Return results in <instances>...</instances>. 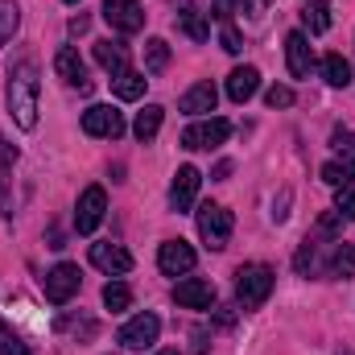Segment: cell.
Here are the masks:
<instances>
[{
    "instance_id": "18",
    "label": "cell",
    "mask_w": 355,
    "mask_h": 355,
    "mask_svg": "<svg viewBox=\"0 0 355 355\" xmlns=\"http://www.w3.org/2000/svg\"><path fill=\"white\" fill-rule=\"evenodd\" d=\"M215 103H219V91H215V83H194V87L182 95V112L186 116H202V112H215Z\"/></svg>"
},
{
    "instance_id": "22",
    "label": "cell",
    "mask_w": 355,
    "mask_h": 355,
    "mask_svg": "<svg viewBox=\"0 0 355 355\" xmlns=\"http://www.w3.org/2000/svg\"><path fill=\"white\" fill-rule=\"evenodd\" d=\"M318 67H322V79H327L331 87H347V83H352V62H347L343 54H327Z\"/></svg>"
},
{
    "instance_id": "33",
    "label": "cell",
    "mask_w": 355,
    "mask_h": 355,
    "mask_svg": "<svg viewBox=\"0 0 355 355\" xmlns=\"http://www.w3.org/2000/svg\"><path fill=\"white\" fill-rule=\"evenodd\" d=\"M219 42H223V50H227V54H240V50H244V42H240V33L232 29V21H223V29H219Z\"/></svg>"
},
{
    "instance_id": "7",
    "label": "cell",
    "mask_w": 355,
    "mask_h": 355,
    "mask_svg": "<svg viewBox=\"0 0 355 355\" xmlns=\"http://www.w3.org/2000/svg\"><path fill=\"white\" fill-rule=\"evenodd\" d=\"M103 211H107L103 186H87V190L79 194V207H75V232H79V236H91V232L103 223Z\"/></svg>"
},
{
    "instance_id": "3",
    "label": "cell",
    "mask_w": 355,
    "mask_h": 355,
    "mask_svg": "<svg viewBox=\"0 0 355 355\" xmlns=\"http://www.w3.org/2000/svg\"><path fill=\"white\" fill-rule=\"evenodd\" d=\"M232 227H236V219H232L227 207H219V202H202V207H198V236H202L207 248H215V252L227 248Z\"/></svg>"
},
{
    "instance_id": "27",
    "label": "cell",
    "mask_w": 355,
    "mask_h": 355,
    "mask_svg": "<svg viewBox=\"0 0 355 355\" xmlns=\"http://www.w3.org/2000/svg\"><path fill=\"white\" fill-rule=\"evenodd\" d=\"M331 272H335V277H355V244L339 240V248H335V257H331Z\"/></svg>"
},
{
    "instance_id": "34",
    "label": "cell",
    "mask_w": 355,
    "mask_h": 355,
    "mask_svg": "<svg viewBox=\"0 0 355 355\" xmlns=\"http://www.w3.org/2000/svg\"><path fill=\"white\" fill-rule=\"evenodd\" d=\"M265 103H268V107H289V103H293V91H289V87H268L265 91Z\"/></svg>"
},
{
    "instance_id": "30",
    "label": "cell",
    "mask_w": 355,
    "mask_h": 355,
    "mask_svg": "<svg viewBox=\"0 0 355 355\" xmlns=\"http://www.w3.org/2000/svg\"><path fill=\"white\" fill-rule=\"evenodd\" d=\"M293 265H297V272H302V277H310V272H314V265H318V244H314V240H306Z\"/></svg>"
},
{
    "instance_id": "37",
    "label": "cell",
    "mask_w": 355,
    "mask_h": 355,
    "mask_svg": "<svg viewBox=\"0 0 355 355\" xmlns=\"http://www.w3.org/2000/svg\"><path fill=\"white\" fill-rule=\"evenodd\" d=\"M87 25H91V17H83V12H79V17L71 21V33H87Z\"/></svg>"
},
{
    "instance_id": "10",
    "label": "cell",
    "mask_w": 355,
    "mask_h": 355,
    "mask_svg": "<svg viewBox=\"0 0 355 355\" xmlns=\"http://www.w3.org/2000/svg\"><path fill=\"white\" fill-rule=\"evenodd\" d=\"M174 302L186 306V310H211L215 306V285L207 277H186V281H178Z\"/></svg>"
},
{
    "instance_id": "25",
    "label": "cell",
    "mask_w": 355,
    "mask_h": 355,
    "mask_svg": "<svg viewBox=\"0 0 355 355\" xmlns=\"http://www.w3.org/2000/svg\"><path fill=\"white\" fill-rule=\"evenodd\" d=\"M166 67H170V46H166L162 37L145 42V71H149V75H162Z\"/></svg>"
},
{
    "instance_id": "19",
    "label": "cell",
    "mask_w": 355,
    "mask_h": 355,
    "mask_svg": "<svg viewBox=\"0 0 355 355\" xmlns=\"http://www.w3.org/2000/svg\"><path fill=\"white\" fill-rule=\"evenodd\" d=\"M178 29L186 33V37H194V42H207L211 37V25H207V17L190 4V0H182V12H178Z\"/></svg>"
},
{
    "instance_id": "23",
    "label": "cell",
    "mask_w": 355,
    "mask_h": 355,
    "mask_svg": "<svg viewBox=\"0 0 355 355\" xmlns=\"http://www.w3.org/2000/svg\"><path fill=\"white\" fill-rule=\"evenodd\" d=\"M302 25H306L310 33H327V29H331V4H327V0H310V4L302 8Z\"/></svg>"
},
{
    "instance_id": "17",
    "label": "cell",
    "mask_w": 355,
    "mask_h": 355,
    "mask_svg": "<svg viewBox=\"0 0 355 355\" xmlns=\"http://www.w3.org/2000/svg\"><path fill=\"white\" fill-rule=\"evenodd\" d=\"M95 62L116 79V75L128 71V46H124V42H112V37H107V42H95Z\"/></svg>"
},
{
    "instance_id": "12",
    "label": "cell",
    "mask_w": 355,
    "mask_h": 355,
    "mask_svg": "<svg viewBox=\"0 0 355 355\" xmlns=\"http://www.w3.org/2000/svg\"><path fill=\"white\" fill-rule=\"evenodd\" d=\"M198 186H202V174L194 166H178L174 186H170V207L174 211H190L194 198H198Z\"/></svg>"
},
{
    "instance_id": "36",
    "label": "cell",
    "mask_w": 355,
    "mask_h": 355,
    "mask_svg": "<svg viewBox=\"0 0 355 355\" xmlns=\"http://www.w3.org/2000/svg\"><path fill=\"white\" fill-rule=\"evenodd\" d=\"M285 207H289V190L281 194V202H272V219H277V223H285V215H289Z\"/></svg>"
},
{
    "instance_id": "35",
    "label": "cell",
    "mask_w": 355,
    "mask_h": 355,
    "mask_svg": "<svg viewBox=\"0 0 355 355\" xmlns=\"http://www.w3.org/2000/svg\"><path fill=\"white\" fill-rule=\"evenodd\" d=\"M236 4H240V0H215V17H219V21H227V17L236 12Z\"/></svg>"
},
{
    "instance_id": "21",
    "label": "cell",
    "mask_w": 355,
    "mask_h": 355,
    "mask_svg": "<svg viewBox=\"0 0 355 355\" xmlns=\"http://www.w3.org/2000/svg\"><path fill=\"white\" fill-rule=\"evenodd\" d=\"M149 87V79H145V71H124V75H116L112 79V95L116 99H124V103H132V99H141Z\"/></svg>"
},
{
    "instance_id": "32",
    "label": "cell",
    "mask_w": 355,
    "mask_h": 355,
    "mask_svg": "<svg viewBox=\"0 0 355 355\" xmlns=\"http://www.w3.org/2000/svg\"><path fill=\"white\" fill-rule=\"evenodd\" d=\"M335 211H339L343 219H355V190L352 186H339V194H335Z\"/></svg>"
},
{
    "instance_id": "13",
    "label": "cell",
    "mask_w": 355,
    "mask_h": 355,
    "mask_svg": "<svg viewBox=\"0 0 355 355\" xmlns=\"http://www.w3.org/2000/svg\"><path fill=\"white\" fill-rule=\"evenodd\" d=\"M54 71H58V79H62V83H71V87H79L83 95L91 91L87 67H83V58H79V50H71V46H62V50L54 54Z\"/></svg>"
},
{
    "instance_id": "26",
    "label": "cell",
    "mask_w": 355,
    "mask_h": 355,
    "mask_svg": "<svg viewBox=\"0 0 355 355\" xmlns=\"http://www.w3.org/2000/svg\"><path fill=\"white\" fill-rule=\"evenodd\" d=\"M103 306H107L112 314L128 310V306H132V289H128L124 281H107V285H103Z\"/></svg>"
},
{
    "instance_id": "39",
    "label": "cell",
    "mask_w": 355,
    "mask_h": 355,
    "mask_svg": "<svg viewBox=\"0 0 355 355\" xmlns=\"http://www.w3.org/2000/svg\"><path fill=\"white\" fill-rule=\"evenodd\" d=\"M339 355H352V352H339Z\"/></svg>"
},
{
    "instance_id": "28",
    "label": "cell",
    "mask_w": 355,
    "mask_h": 355,
    "mask_svg": "<svg viewBox=\"0 0 355 355\" xmlns=\"http://www.w3.org/2000/svg\"><path fill=\"white\" fill-rule=\"evenodd\" d=\"M0 355H29V343L21 331H12L8 322H0Z\"/></svg>"
},
{
    "instance_id": "14",
    "label": "cell",
    "mask_w": 355,
    "mask_h": 355,
    "mask_svg": "<svg viewBox=\"0 0 355 355\" xmlns=\"http://www.w3.org/2000/svg\"><path fill=\"white\" fill-rule=\"evenodd\" d=\"M91 265L99 272H107V277H124L132 268V257L120 244H91Z\"/></svg>"
},
{
    "instance_id": "1",
    "label": "cell",
    "mask_w": 355,
    "mask_h": 355,
    "mask_svg": "<svg viewBox=\"0 0 355 355\" xmlns=\"http://www.w3.org/2000/svg\"><path fill=\"white\" fill-rule=\"evenodd\" d=\"M4 99H8L12 120H17L25 132H29V128H37V71H33L29 62H21V67H12V71H8Z\"/></svg>"
},
{
    "instance_id": "4",
    "label": "cell",
    "mask_w": 355,
    "mask_h": 355,
    "mask_svg": "<svg viewBox=\"0 0 355 355\" xmlns=\"http://www.w3.org/2000/svg\"><path fill=\"white\" fill-rule=\"evenodd\" d=\"M157 335H162V318L145 310V314H137V318H128V322L120 327V347H128V352H145V347L157 343Z\"/></svg>"
},
{
    "instance_id": "20",
    "label": "cell",
    "mask_w": 355,
    "mask_h": 355,
    "mask_svg": "<svg viewBox=\"0 0 355 355\" xmlns=\"http://www.w3.org/2000/svg\"><path fill=\"white\" fill-rule=\"evenodd\" d=\"M162 120H166V107H157V103H149L145 112H137V120H132L137 141H141V145H149V141L162 132Z\"/></svg>"
},
{
    "instance_id": "5",
    "label": "cell",
    "mask_w": 355,
    "mask_h": 355,
    "mask_svg": "<svg viewBox=\"0 0 355 355\" xmlns=\"http://www.w3.org/2000/svg\"><path fill=\"white\" fill-rule=\"evenodd\" d=\"M79 281H83V272H79V265H71V261H62V265H54L50 272H46V297L54 302V306H67L75 293H79Z\"/></svg>"
},
{
    "instance_id": "31",
    "label": "cell",
    "mask_w": 355,
    "mask_h": 355,
    "mask_svg": "<svg viewBox=\"0 0 355 355\" xmlns=\"http://www.w3.org/2000/svg\"><path fill=\"white\" fill-rule=\"evenodd\" d=\"M322 182L335 186V190H339V186H352V178H347V170H343L339 162H327V166H322Z\"/></svg>"
},
{
    "instance_id": "11",
    "label": "cell",
    "mask_w": 355,
    "mask_h": 355,
    "mask_svg": "<svg viewBox=\"0 0 355 355\" xmlns=\"http://www.w3.org/2000/svg\"><path fill=\"white\" fill-rule=\"evenodd\" d=\"M194 248L186 244V240H166L162 248H157V268L166 272V277H182V272H190L194 268Z\"/></svg>"
},
{
    "instance_id": "16",
    "label": "cell",
    "mask_w": 355,
    "mask_h": 355,
    "mask_svg": "<svg viewBox=\"0 0 355 355\" xmlns=\"http://www.w3.org/2000/svg\"><path fill=\"white\" fill-rule=\"evenodd\" d=\"M257 91H261V71L257 67H236L227 75V99L232 103H248Z\"/></svg>"
},
{
    "instance_id": "40",
    "label": "cell",
    "mask_w": 355,
    "mask_h": 355,
    "mask_svg": "<svg viewBox=\"0 0 355 355\" xmlns=\"http://www.w3.org/2000/svg\"><path fill=\"white\" fill-rule=\"evenodd\" d=\"M67 4H75V0H67Z\"/></svg>"
},
{
    "instance_id": "24",
    "label": "cell",
    "mask_w": 355,
    "mask_h": 355,
    "mask_svg": "<svg viewBox=\"0 0 355 355\" xmlns=\"http://www.w3.org/2000/svg\"><path fill=\"white\" fill-rule=\"evenodd\" d=\"M331 145L343 153V162H339V166H343V170H347V178L355 182V132H352V128H335Z\"/></svg>"
},
{
    "instance_id": "38",
    "label": "cell",
    "mask_w": 355,
    "mask_h": 355,
    "mask_svg": "<svg viewBox=\"0 0 355 355\" xmlns=\"http://www.w3.org/2000/svg\"><path fill=\"white\" fill-rule=\"evenodd\" d=\"M157 355H178V352H174V347H170V352H157Z\"/></svg>"
},
{
    "instance_id": "15",
    "label": "cell",
    "mask_w": 355,
    "mask_h": 355,
    "mask_svg": "<svg viewBox=\"0 0 355 355\" xmlns=\"http://www.w3.org/2000/svg\"><path fill=\"white\" fill-rule=\"evenodd\" d=\"M285 62H289V75L293 79H306L314 71V50H310L306 33H289L285 37Z\"/></svg>"
},
{
    "instance_id": "9",
    "label": "cell",
    "mask_w": 355,
    "mask_h": 355,
    "mask_svg": "<svg viewBox=\"0 0 355 355\" xmlns=\"http://www.w3.org/2000/svg\"><path fill=\"white\" fill-rule=\"evenodd\" d=\"M83 132L87 137H124V112H116L112 103H95L83 112Z\"/></svg>"
},
{
    "instance_id": "8",
    "label": "cell",
    "mask_w": 355,
    "mask_h": 355,
    "mask_svg": "<svg viewBox=\"0 0 355 355\" xmlns=\"http://www.w3.org/2000/svg\"><path fill=\"white\" fill-rule=\"evenodd\" d=\"M103 21L116 33H141L145 29V8H141V0H103Z\"/></svg>"
},
{
    "instance_id": "2",
    "label": "cell",
    "mask_w": 355,
    "mask_h": 355,
    "mask_svg": "<svg viewBox=\"0 0 355 355\" xmlns=\"http://www.w3.org/2000/svg\"><path fill=\"white\" fill-rule=\"evenodd\" d=\"M272 293V268L268 265H244L236 272V302L244 310H261Z\"/></svg>"
},
{
    "instance_id": "6",
    "label": "cell",
    "mask_w": 355,
    "mask_h": 355,
    "mask_svg": "<svg viewBox=\"0 0 355 355\" xmlns=\"http://www.w3.org/2000/svg\"><path fill=\"white\" fill-rule=\"evenodd\" d=\"M227 137H232V124L219 120V116H211V120H198V124H190L182 132V149H215Z\"/></svg>"
},
{
    "instance_id": "29",
    "label": "cell",
    "mask_w": 355,
    "mask_h": 355,
    "mask_svg": "<svg viewBox=\"0 0 355 355\" xmlns=\"http://www.w3.org/2000/svg\"><path fill=\"white\" fill-rule=\"evenodd\" d=\"M17 25H21V12H17V4L12 0H0V46L17 33Z\"/></svg>"
}]
</instances>
